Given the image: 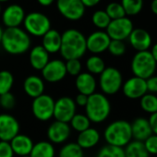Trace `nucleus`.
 <instances>
[{"label": "nucleus", "mask_w": 157, "mask_h": 157, "mask_svg": "<svg viewBox=\"0 0 157 157\" xmlns=\"http://www.w3.org/2000/svg\"><path fill=\"white\" fill-rule=\"evenodd\" d=\"M20 133V123L10 114H0V140L10 141Z\"/></svg>", "instance_id": "nucleus-14"}, {"label": "nucleus", "mask_w": 157, "mask_h": 157, "mask_svg": "<svg viewBox=\"0 0 157 157\" xmlns=\"http://www.w3.org/2000/svg\"><path fill=\"white\" fill-rule=\"evenodd\" d=\"M56 150L50 141L41 140L35 143L30 153V157H55Z\"/></svg>", "instance_id": "nucleus-26"}, {"label": "nucleus", "mask_w": 157, "mask_h": 157, "mask_svg": "<svg viewBox=\"0 0 157 157\" xmlns=\"http://www.w3.org/2000/svg\"><path fill=\"white\" fill-rule=\"evenodd\" d=\"M11 148L15 154L19 156H26L30 155L33 147L34 145L33 140L25 134L19 133L10 141Z\"/></svg>", "instance_id": "nucleus-20"}, {"label": "nucleus", "mask_w": 157, "mask_h": 157, "mask_svg": "<svg viewBox=\"0 0 157 157\" xmlns=\"http://www.w3.org/2000/svg\"><path fill=\"white\" fill-rule=\"evenodd\" d=\"M123 85L121 72L114 67H108L99 75V86L105 95H113L119 92Z\"/></svg>", "instance_id": "nucleus-6"}, {"label": "nucleus", "mask_w": 157, "mask_h": 157, "mask_svg": "<svg viewBox=\"0 0 157 157\" xmlns=\"http://www.w3.org/2000/svg\"><path fill=\"white\" fill-rule=\"evenodd\" d=\"M70 128L78 131V133L87 129L91 126V121L86 115L83 114H76L71 120L69 121Z\"/></svg>", "instance_id": "nucleus-30"}, {"label": "nucleus", "mask_w": 157, "mask_h": 157, "mask_svg": "<svg viewBox=\"0 0 157 157\" xmlns=\"http://www.w3.org/2000/svg\"><path fill=\"white\" fill-rule=\"evenodd\" d=\"M151 10L153 14L157 15V0H152L151 3Z\"/></svg>", "instance_id": "nucleus-48"}, {"label": "nucleus", "mask_w": 157, "mask_h": 157, "mask_svg": "<svg viewBox=\"0 0 157 157\" xmlns=\"http://www.w3.org/2000/svg\"><path fill=\"white\" fill-rule=\"evenodd\" d=\"M143 144L149 154L157 155V135L151 134L143 141Z\"/></svg>", "instance_id": "nucleus-40"}, {"label": "nucleus", "mask_w": 157, "mask_h": 157, "mask_svg": "<svg viewBox=\"0 0 157 157\" xmlns=\"http://www.w3.org/2000/svg\"><path fill=\"white\" fill-rule=\"evenodd\" d=\"M23 25L25 28L24 31L29 35L35 37H43L51 29V21L49 18L37 11L26 15L23 21Z\"/></svg>", "instance_id": "nucleus-7"}, {"label": "nucleus", "mask_w": 157, "mask_h": 157, "mask_svg": "<svg viewBox=\"0 0 157 157\" xmlns=\"http://www.w3.org/2000/svg\"><path fill=\"white\" fill-rule=\"evenodd\" d=\"M85 115L94 123L105 121L111 113V104L109 99L101 93H94L88 97L85 105Z\"/></svg>", "instance_id": "nucleus-4"}, {"label": "nucleus", "mask_w": 157, "mask_h": 157, "mask_svg": "<svg viewBox=\"0 0 157 157\" xmlns=\"http://www.w3.org/2000/svg\"><path fill=\"white\" fill-rule=\"evenodd\" d=\"M101 0H82V4L84 5L85 8H93L95 7L100 3Z\"/></svg>", "instance_id": "nucleus-45"}, {"label": "nucleus", "mask_w": 157, "mask_h": 157, "mask_svg": "<svg viewBox=\"0 0 157 157\" xmlns=\"http://www.w3.org/2000/svg\"><path fill=\"white\" fill-rule=\"evenodd\" d=\"M3 33H4V30H3V29L1 28V26H0V44H1V40H2Z\"/></svg>", "instance_id": "nucleus-49"}, {"label": "nucleus", "mask_w": 157, "mask_h": 157, "mask_svg": "<svg viewBox=\"0 0 157 157\" xmlns=\"http://www.w3.org/2000/svg\"><path fill=\"white\" fill-rule=\"evenodd\" d=\"M104 137L108 145L124 148L132 140L130 123L123 119L113 121L105 128Z\"/></svg>", "instance_id": "nucleus-3"}, {"label": "nucleus", "mask_w": 157, "mask_h": 157, "mask_svg": "<svg viewBox=\"0 0 157 157\" xmlns=\"http://www.w3.org/2000/svg\"><path fill=\"white\" fill-rule=\"evenodd\" d=\"M92 21L95 27L100 30H106L108 27L111 19L108 17L105 10H96L92 16Z\"/></svg>", "instance_id": "nucleus-34"}, {"label": "nucleus", "mask_w": 157, "mask_h": 157, "mask_svg": "<svg viewBox=\"0 0 157 157\" xmlns=\"http://www.w3.org/2000/svg\"><path fill=\"white\" fill-rule=\"evenodd\" d=\"M37 1L43 7H49L56 1V0H37Z\"/></svg>", "instance_id": "nucleus-46"}, {"label": "nucleus", "mask_w": 157, "mask_h": 157, "mask_svg": "<svg viewBox=\"0 0 157 157\" xmlns=\"http://www.w3.org/2000/svg\"><path fill=\"white\" fill-rule=\"evenodd\" d=\"M105 11L106 12L108 17L111 19V21L126 17V13H125V10H124L122 5L117 2L109 3Z\"/></svg>", "instance_id": "nucleus-36"}, {"label": "nucleus", "mask_w": 157, "mask_h": 157, "mask_svg": "<svg viewBox=\"0 0 157 157\" xmlns=\"http://www.w3.org/2000/svg\"><path fill=\"white\" fill-rule=\"evenodd\" d=\"M71 134L68 123L55 120L47 128V138L52 144H62L66 142Z\"/></svg>", "instance_id": "nucleus-16"}, {"label": "nucleus", "mask_w": 157, "mask_h": 157, "mask_svg": "<svg viewBox=\"0 0 157 157\" xmlns=\"http://www.w3.org/2000/svg\"><path fill=\"white\" fill-rule=\"evenodd\" d=\"M14 154L10 141L0 140V157H14Z\"/></svg>", "instance_id": "nucleus-41"}, {"label": "nucleus", "mask_w": 157, "mask_h": 157, "mask_svg": "<svg viewBox=\"0 0 157 157\" xmlns=\"http://www.w3.org/2000/svg\"><path fill=\"white\" fill-rule=\"evenodd\" d=\"M88 97L87 95H84V94H78L76 98H75V104L76 105H78V106H82V107H85L87 102H88Z\"/></svg>", "instance_id": "nucleus-44"}, {"label": "nucleus", "mask_w": 157, "mask_h": 157, "mask_svg": "<svg viewBox=\"0 0 157 157\" xmlns=\"http://www.w3.org/2000/svg\"><path fill=\"white\" fill-rule=\"evenodd\" d=\"M77 105L74 99L69 96H62L55 101L54 118L56 121L69 123L71 118L77 114Z\"/></svg>", "instance_id": "nucleus-10"}, {"label": "nucleus", "mask_w": 157, "mask_h": 157, "mask_svg": "<svg viewBox=\"0 0 157 157\" xmlns=\"http://www.w3.org/2000/svg\"><path fill=\"white\" fill-rule=\"evenodd\" d=\"M96 157H125L124 148L106 144L100 149Z\"/></svg>", "instance_id": "nucleus-35"}, {"label": "nucleus", "mask_w": 157, "mask_h": 157, "mask_svg": "<svg viewBox=\"0 0 157 157\" xmlns=\"http://www.w3.org/2000/svg\"><path fill=\"white\" fill-rule=\"evenodd\" d=\"M75 86L78 94L90 96L95 93L97 82L94 75L90 74L89 72H82L76 77Z\"/></svg>", "instance_id": "nucleus-19"}, {"label": "nucleus", "mask_w": 157, "mask_h": 157, "mask_svg": "<svg viewBox=\"0 0 157 157\" xmlns=\"http://www.w3.org/2000/svg\"><path fill=\"white\" fill-rule=\"evenodd\" d=\"M101 139L100 132L94 128H89L78 133L77 138V144L82 150L91 149L96 146Z\"/></svg>", "instance_id": "nucleus-22"}, {"label": "nucleus", "mask_w": 157, "mask_h": 157, "mask_svg": "<svg viewBox=\"0 0 157 157\" xmlns=\"http://www.w3.org/2000/svg\"><path fill=\"white\" fill-rule=\"evenodd\" d=\"M58 157H84V152L76 142H68L60 149Z\"/></svg>", "instance_id": "nucleus-29"}, {"label": "nucleus", "mask_w": 157, "mask_h": 157, "mask_svg": "<svg viewBox=\"0 0 157 157\" xmlns=\"http://www.w3.org/2000/svg\"><path fill=\"white\" fill-rule=\"evenodd\" d=\"M1 10H2V9H1V5H0V14H1Z\"/></svg>", "instance_id": "nucleus-51"}, {"label": "nucleus", "mask_w": 157, "mask_h": 157, "mask_svg": "<svg viewBox=\"0 0 157 157\" xmlns=\"http://www.w3.org/2000/svg\"><path fill=\"white\" fill-rule=\"evenodd\" d=\"M66 65V70L67 74L72 76V77H77L78 74L82 73V65L80 59H69L65 62Z\"/></svg>", "instance_id": "nucleus-37"}, {"label": "nucleus", "mask_w": 157, "mask_h": 157, "mask_svg": "<svg viewBox=\"0 0 157 157\" xmlns=\"http://www.w3.org/2000/svg\"><path fill=\"white\" fill-rule=\"evenodd\" d=\"M21 157H30V155H26V156H21Z\"/></svg>", "instance_id": "nucleus-52"}, {"label": "nucleus", "mask_w": 157, "mask_h": 157, "mask_svg": "<svg viewBox=\"0 0 157 157\" xmlns=\"http://www.w3.org/2000/svg\"><path fill=\"white\" fill-rule=\"evenodd\" d=\"M16 105V98L13 94L7 93L2 95H0V106L7 109L10 110Z\"/></svg>", "instance_id": "nucleus-39"}, {"label": "nucleus", "mask_w": 157, "mask_h": 157, "mask_svg": "<svg viewBox=\"0 0 157 157\" xmlns=\"http://www.w3.org/2000/svg\"><path fill=\"white\" fill-rule=\"evenodd\" d=\"M58 12L68 21L81 20L85 13V7L82 0H56Z\"/></svg>", "instance_id": "nucleus-9"}, {"label": "nucleus", "mask_w": 157, "mask_h": 157, "mask_svg": "<svg viewBox=\"0 0 157 157\" xmlns=\"http://www.w3.org/2000/svg\"><path fill=\"white\" fill-rule=\"evenodd\" d=\"M8 1H10V0H0V4H1V3H5V2H8Z\"/></svg>", "instance_id": "nucleus-50"}, {"label": "nucleus", "mask_w": 157, "mask_h": 157, "mask_svg": "<svg viewBox=\"0 0 157 157\" xmlns=\"http://www.w3.org/2000/svg\"><path fill=\"white\" fill-rule=\"evenodd\" d=\"M148 121H149V124H150L152 134L157 135V112L151 114L150 116Z\"/></svg>", "instance_id": "nucleus-43"}, {"label": "nucleus", "mask_w": 157, "mask_h": 157, "mask_svg": "<svg viewBox=\"0 0 157 157\" xmlns=\"http://www.w3.org/2000/svg\"><path fill=\"white\" fill-rule=\"evenodd\" d=\"M133 29L134 28L131 20L124 17L111 21L108 27L106 28V33L111 40L124 41L125 39L128 38Z\"/></svg>", "instance_id": "nucleus-11"}, {"label": "nucleus", "mask_w": 157, "mask_h": 157, "mask_svg": "<svg viewBox=\"0 0 157 157\" xmlns=\"http://www.w3.org/2000/svg\"><path fill=\"white\" fill-rule=\"evenodd\" d=\"M140 107L143 111L149 114H153L157 112V96L153 94L147 93L144 94L140 101Z\"/></svg>", "instance_id": "nucleus-31"}, {"label": "nucleus", "mask_w": 157, "mask_h": 157, "mask_svg": "<svg viewBox=\"0 0 157 157\" xmlns=\"http://www.w3.org/2000/svg\"><path fill=\"white\" fill-rule=\"evenodd\" d=\"M41 72L43 80L50 83L59 82L67 76L65 62L60 59L50 60Z\"/></svg>", "instance_id": "nucleus-12"}, {"label": "nucleus", "mask_w": 157, "mask_h": 157, "mask_svg": "<svg viewBox=\"0 0 157 157\" xmlns=\"http://www.w3.org/2000/svg\"><path fill=\"white\" fill-rule=\"evenodd\" d=\"M130 126L132 138L135 139V140L143 142L148 137H150L152 134L149 121L144 117L135 118L133 122L130 124Z\"/></svg>", "instance_id": "nucleus-23"}, {"label": "nucleus", "mask_w": 157, "mask_h": 157, "mask_svg": "<svg viewBox=\"0 0 157 157\" xmlns=\"http://www.w3.org/2000/svg\"><path fill=\"white\" fill-rule=\"evenodd\" d=\"M125 10L126 15H138L143 7V0H121L120 3Z\"/></svg>", "instance_id": "nucleus-33"}, {"label": "nucleus", "mask_w": 157, "mask_h": 157, "mask_svg": "<svg viewBox=\"0 0 157 157\" xmlns=\"http://www.w3.org/2000/svg\"><path fill=\"white\" fill-rule=\"evenodd\" d=\"M150 52H151V56H152L153 59H154V60H155V62L157 63V43H156V44H154L152 45L151 50Z\"/></svg>", "instance_id": "nucleus-47"}, {"label": "nucleus", "mask_w": 157, "mask_h": 157, "mask_svg": "<svg viewBox=\"0 0 157 157\" xmlns=\"http://www.w3.org/2000/svg\"><path fill=\"white\" fill-rule=\"evenodd\" d=\"M107 50L114 56H121L126 53V44L123 41L111 40Z\"/></svg>", "instance_id": "nucleus-38"}, {"label": "nucleus", "mask_w": 157, "mask_h": 157, "mask_svg": "<svg viewBox=\"0 0 157 157\" xmlns=\"http://www.w3.org/2000/svg\"><path fill=\"white\" fill-rule=\"evenodd\" d=\"M23 8L18 4H12L6 8L2 13V21L7 28L19 27L25 19Z\"/></svg>", "instance_id": "nucleus-17"}, {"label": "nucleus", "mask_w": 157, "mask_h": 157, "mask_svg": "<svg viewBox=\"0 0 157 157\" xmlns=\"http://www.w3.org/2000/svg\"><path fill=\"white\" fill-rule=\"evenodd\" d=\"M60 54L66 60L80 59L87 51L86 37L76 29H68L61 34Z\"/></svg>", "instance_id": "nucleus-1"}, {"label": "nucleus", "mask_w": 157, "mask_h": 157, "mask_svg": "<svg viewBox=\"0 0 157 157\" xmlns=\"http://www.w3.org/2000/svg\"><path fill=\"white\" fill-rule=\"evenodd\" d=\"M14 84V76L9 70L0 71V95L10 93Z\"/></svg>", "instance_id": "nucleus-32"}, {"label": "nucleus", "mask_w": 157, "mask_h": 157, "mask_svg": "<svg viewBox=\"0 0 157 157\" xmlns=\"http://www.w3.org/2000/svg\"><path fill=\"white\" fill-rule=\"evenodd\" d=\"M44 80L36 75L28 76L23 82V90L25 94L33 99L44 94Z\"/></svg>", "instance_id": "nucleus-21"}, {"label": "nucleus", "mask_w": 157, "mask_h": 157, "mask_svg": "<svg viewBox=\"0 0 157 157\" xmlns=\"http://www.w3.org/2000/svg\"><path fill=\"white\" fill-rule=\"evenodd\" d=\"M55 100L49 94H42L33 99L32 112L36 119L45 122L54 117Z\"/></svg>", "instance_id": "nucleus-8"}, {"label": "nucleus", "mask_w": 157, "mask_h": 157, "mask_svg": "<svg viewBox=\"0 0 157 157\" xmlns=\"http://www.w3.org/2000/svg\"><path fill=\"white\" fill-rule=\"evenodd\" d=\"M157 63L153 59L150 51L137 52L130 64L131 71L135 77L147 80L154 75Z\"/></svg>", "instance_id": "nucleus-5"}, {"label": "nucleus", "mask_w": 157, "mask_h": 157, "mask_svg": "<svg viewBox=\"0 0 157 157\" xmlns=\"http://www.w3.org/2000/svg\"><path fill=\"white\" fill-rule=\"evenodd\" d=\"M110 41L111 39L106 32L96 31L86 38V47L94 55H98L107 50Z\"/></svg>", "instance_id": "nucleus-15"}, {"label": "nucleus", "mask_w": 157, "mask_h": 157, "mask_svg": "<svg viewBox=\"0 0 157 157\" xmlns=\"http://www.w3.org/2000/svg\"><path fill=\"white\" fill-rule=\"evenodd\" d=\"M0 107H1V106H0Z\"/></svg>", "instance_id": "nucleus-53"}, {"label": "nucleus", "mask_w": 157, "mask_h": 157, "mask_svg": "<svg viewBox=\"0 0 157 157\" xmlns=\"http://www.w3.org/2000/svg\"><path fill=\"white\" fill-rule=\"evenodd\" d=\"M29 60L31 66L35 70L41 71L50 61L49 54L42 45H36L33 48H32L29 56Z\"/></svg>", "instance_id": "nucleus-25"}, {"label": "nucleus", "mask_w": 157, "mask_h": 157, "mask_svg": "<svg viewBox=\"0 0 157 157\" xmlns=\"http://www.w3.org/2000/svg\"><path fill=\"white\" fill-rule=\"evenodd\" d=\"M85 66H86L88 72L94 76L100 75L106 67L104 59L100 57L98 55H93L90 57H88V59L86 60Z\"/></svg>", "instance_id": "nucleus-28"}, {"label": "nucleus", "mask_w": 157, "mask_h": 157, "mask_svg": "<svg viewBox=\"0 0 157 157\" xmlns=\"http://www.w3.org/2000/svg\"><path fill=\"white\" fill-rule=\"evenodd\" d=\"M147 90L150 94L157 93V76H151L146 80Z\"/></svg>", "instance_id": "nucleus-42"}, {"label": "nucleus", "mask_w": 157, "mask_h": 157, "mask_svg": "<svg viewBox=\"0 0 157 157\" xmlns=\"http://www.w3.org/2000/svg\"><path fill=\"white\" fill-rule=\"evenodd\" d=\"M61 33L54 29H50L42 37V46L48 54H56L60 51L61 48Z\"/></svg>", "instance_id": "nucleus-24"}, {"label": "nucleus", "mask_w": 157, "mask_h": 157, "mask_svg": "<svg viewBox=\"0 0 157 157\" xmlns=\"http://www.w3.org/2000/svg\"><path fill=\"white\" fill-rule=\"evenodd\" d=\"M32 44L30 35L20 27L7 28L4 30L1 45L10 55L19 56L29 51Z\"/></svg>", "instance_id": "nucleus-2"}, {"label": "nucleus", "mask_w": 157, "mask_h": 157, "mask_svg": "<svg viewBox=\"0 0 157 157\" xmlns=\"http://www.w3.org/2000/svg\"><path fill=\"white\" fill-rule=\"evenodd\" d=\"M125 157H150L142 141L131 140L124 147Z\"/></svg>", "instance_id": "nucleus-27"}, {"label": "nucleus", "mask_w": 157, "mask_h": 157, "mask_svg": "<svg viewBox=\"0 0 157 157\" xmlns=\"http://www.w3.org/2000/svg\"><path fill=\"white\" fill-rule=\"evenodd\" d=\"M122 91L124 95L131 100L140 99L144 94L148 93L146 80L138 77H131L122 85Z\"/></svg>", "instance_id": "nucleus-13"}, {"label": "nucleus", "mask_w": 157, "mask_h": 157, "mask_svg": "<svg viewBox=\"0 0 157 157\" xmlns=\"http://www.w3.org/2000/svg\"><path fill=\"white\" fill-rule=\"evenodd\" d=\"M129 43L131 46L137 52L148 51V49L151 45V34L144 29H133L130 35L128 36Z\"/></svg>", "instance_id": "nucleus-18"}]
</instances>
